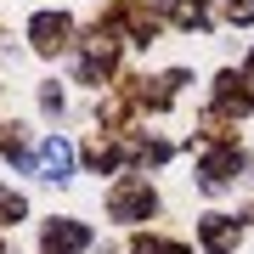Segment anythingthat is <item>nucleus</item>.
I'll use <instances>...</instances> for the list:
<instances>
[{"label":"nucleus","mask_w":254,"mask_h":254,"mask_svg":"<svg viewBox=\"0 0 254 254\" xmlns=\"http://www.w3.org/2000/svg\"><path fill=\"white\" fill-rule=\"evenodd\" d=\"M40 243H46V254H79L85 243H91V232H85L79 220H51Z\"/></svg>","instance_id":"f257e3e1"},{"label":"nucleus","mask_w":254,"mask_h":254,"mask_svg":"<svg viewBox=\"0 0 254 254\" xmlns=\"http://www.w3.org/2000/svg\"><path fill=\"white\" fill-rule=\"evenodd\" d=\"M0 215H6V220L23 215V198H17V192H6V187H0Z\"/></svg>","instance_id":"423d86ee"},{"label":"nucleus","mask_w":254,"mask_h":254,"mask_svg":"<svg viewBox=\"0 0 254 254\" xmlns=\"http://www.w3.org/2000/svg\"><path fill=\"white\" fill-rule=\"evenodd\" d=\"M113 215H119V220H141V215H153V192H147L141 181H136V187H119V192H113Z\"/></svg>","instance_id":"7ed1b4c3"},{"label":"nucleus","mask_w":254,"mask_h":254,"mask_svg":"<svg viewBox=\"0 0 254 254\" xmlns=\"http://www.w3.org/2000/svg\"><path fill=\"white\" fill-rule=\"evenodd\" d=\"M232 237H237V226H232L226 215H209V220H203V243H209V254H226Z\"/></svg>","instance_id":"39448f33"},{"label":"nucleus","mask_w":254,"mask_h":254,"mask_svg":"<svg viewBox=\"0 0 254 254\" xmlns=\"http://www.w3.org/2000/svg\"><path fill=\"white\" fill-rule=\"evenodd\" d=\"M40 175H46V181H68V170H73V147L63 141V136H51L46 147H40Z\"/></svg>","instance_id":"f03ea898"},{"label":"nucleus","mask_w":254,"mask_h":254,"mask_svg":"<svg viewBox=\"0 0 254 254\" xmlns=\"http://www.w3.org/2000/svg\"><path fill=\"white\" fill-rule=\"evenodd\" d=\"M28 34H34V46H40V51H51V46H63V40H68V17H57V11H40V17L28 23Z\"/></svg>","instance_id":"20e7f679"}]
</instances>
